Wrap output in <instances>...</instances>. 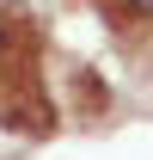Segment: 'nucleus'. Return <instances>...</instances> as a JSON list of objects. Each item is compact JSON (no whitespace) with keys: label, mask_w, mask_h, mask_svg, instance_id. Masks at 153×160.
<instances>
[{"label":"nucleus","mask_w":153,"mask_h":160,"mask_svg":"<svg viewBox=\"0 0 153 160\" xmlns=\"http://www.w3.org/2000/svg\"><path fill=\"white\" fill-rule=\"evenodd\" d=\"M0 123H12L25 136L55 129V105L37 80V62H0Z\"/></svg>","instance_id":"obj_1"},{"label":"nucleus","mask_w":153,"mask_h":160,"mask_svg":"<svg viewBox=\"0 0 153 160\" xmlns=\"http://www.w3.org/2000/svg\"><path fill=\"white\" fill-rule=\"evenodd\" d=\"M37 49H43V37L31 25V12L0 6V62H37Z\"/></svg>","instance_id":"obj_2"},{"label":"nucleus","mask_w":153,"mask_h":160,"mask_svg":"<svg viewBox=\"0 0 153 160\" xmlns=\"http://www.w3.org/2000/svg\"><path fill=\"white\" fill-rule=\"evenodd\" d=\"M123 12L129 19H153V0H123Z\"/></svg>","instance_id":"obj_3"}]
</instances>
